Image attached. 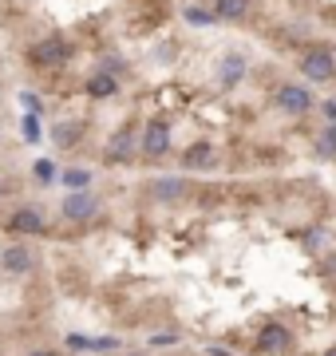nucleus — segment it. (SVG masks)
<instances>
[{
	"label": "nucleus",
	"mask_w": 336,
	"mask_h": 356,
	"mask_svg": "<svg viewBox=\"0 0 336 356\" xmlns=\"http://www.w3.org/2000/svg\"><path fill=\"white\" fill-rule=\"evenodd\" d=\"M277 107L289 115H305L312 107V91L301 88V83H281L277 88Z\"/></svg>",
	"instance_id": "1"
},
{
	"label": "nucleus",
	"mask_w": 336,
	"mask_h": 356,
	"mask_svg": "<svg viewBox=\"0 0 336 356\" xmlns=\"http://www.w3.org/2000/svg\"><path fill=\"white\" fill-rule=\"evenodd\" d=\"M301 72L309 79H333V72H336V60H333V51H309L305 60H301Z\"/></svg>",
	"instance_id": "2"
},
{
	"label": "nucleus",
	"mask_w": 336,
	"mask_h": 356,
	"mask_svg": "<svg viewBox=\"0 0 336 356\" xmlns=\"http://www.w3.org/2000/svg\"><path fill=\"white\" fill-rule=\"evenodd\" d=\"M142 151L146 154H155V159H162V154L170 151V131H167V123H146L142 127Z\"/></svg>",
	"instance_id": "3"
},
{
	"label": "nucleus",
	"mask_w": 336,
	"mask_h": 356,
	"mask_svg": "<svg viewBox=\"0 0 336 356\" xmlns=\"http://www.w3.org/2000/svg\"><path fill=\"white\" fill-rule=\"evenodd\" d=\"M32 60H36L40 67H60L67 60V44L64 40H44V44L32 48Z\"/></svg>",
	"instance_id": "4"
},
{
	"label": "nucleus",
	"mask_w": 336,
	"mask_h": 356,
	"mask_svg": "<svg viewBox=\"0 0 336 356\" xmlns=\"http://www.w3.org/2000/svg\"><path fill=\"white\" fill-rule=\"evenodd\" d=\"M0 261H4L8 273H28V269H32V254H28L24 245H4Z\"/></svg>",
	"instance_id": "5"
},
{
	"label": "nucleus",
	"mask_w": 336,
	"mask_h": 356,
	"mask_svg": "<svg viewBox=\"0 0 336 356\" xmlns=\"http://www.w3.org/2000/svg\"><path fill=\"white\" fill-rule=\"evenodd\" d=\"M12 229L16 234H44V218H40V210L24 206V210H16L12 214Z\"/></svg>",
	"instance_id": "6"
},
{
	"label": "nucleus",
	"mask_w": 336,
	"mask_h": 356,
	"mask_svg": "<svg viewBox=\"0 0 336 356\" xmlns=\"http://www.w3.org/2000/svg\"><path fill=\"white\" fill-rule=\"evenodd\" d=\"M242 76H246V56L230 51V56L221 60V88H237V79Z\"/></svg>",
	"instance_id": "7"
},
{
	"label": "nucleus",
	"mask_w": 336,
	"mask_h": 356,
	"mask_svg": "<svg viewBox=\"0 0 336 356\" xmlns=\"http://www.w3.org/2000/svg\"><path fill=\"white\" fill-rule=\"evenodd\" d=\"M258 344L265 353H281V348H289V329H285V325H265Z\"/></svg>",
	"instance_id": "8"
},
{
	"label": "nucleus",
	"mask_w": 336,
	"mask_h": 356,
	"mask_svg": "<svg viewBox=\"0 0 336 356\" xmlns=\"http://www.w3.org/2000/svg\"><path fill=\"white\" fill-rule=\"evenodd\" d=\"M246 13H249V0H218V4H214V16L226 20V24H237Z\"/></svg>",
	"instance_id": "9"
},
{
	"label": "nucleus",
	"mask_w": 336,
	"mask_h": 356,
	"mask_svg": "<svg viewBox=\"0 0 336 356\" xmlns=\"http://www.w3.org/2000/svg\"><path fill=\"white\" fill-rule=\"evenodd\" d=\"M214 163V147L210 143H198V147H190V151L182 154V166L186 170H202V166H210Z\"/></svg>",
	"instance_id": "10"
},
{
	"label": "nucleus",
	"mask_w": 336,
	"mask_h": 356,
	"mask_svg": "<svg viewBox=\"0 0 336 356\" xmlns=\"http://www.w3.org/2000/svg\"><path fill=\"white\" fill-rule=\"evenodd\" d=\"M131 147H135V131H131V127L115 131V135H111V143H107V159H127Z\"/></svg>",
	"instance_id": "11"
},
{
	"label": "nucleus",
	"mask_w": 336,
	"mask_h": 356,
	"mask_svg": "<svg viewBox=\"0 0 336 356\" xmlns=\"http://www.w3.org/2000/svg\"><path fill=\"white\" fill-rule=\"evenodd\" d=\"M64 214L67 218H91L95 214V198H91V194H72L64 202Z\"/></svg>",
	"instance_id": "12"
},
{
	"label": "nucleus",
	"mask_w": 336,
	"mask_h": 356,
	"mask_svg": "<svg viewBox=\"0 0 336 356\" xmlns=\"http://www.w3.org/2000/svg\"><path fill=\"white\" fill-rule=\"evenodd\" d=\"M151 194H155L158 202H174V198H178L182 194V178H155V186H151Z\"/></svg>",
	"instance_id": "13"
},
{
	"label": "nucleus",
	"mask_w": 336,
	"mask_h": 356,
	"mask_svg": "<svg viewBox=\"0 0 336 356\" xmlns=\"http://www.w3.org/2000/svg\"><path fill=\"white\" fill-rule=\"evenodd\" d=\"M87 91L95 95V99H107V95H115V91H119V83H115V76H107V72H99V76H91Z\"/></svg>",
	"instance_id": "14"
},
{
	"label": "nucleus",
	"mask_w": 336,
	"mask_h": 356,
	"mask_svg": "<svg viewBox=\"0 0 336 356\" xmlns=\"http://www.w3.org/2000/svg\"><path fill=\"white\" fill-rule=\"evenodd\" d=\"M182 16H186V20H190L194 28H206V24H214V20H218L214 13H206V8H194V4H190V8H186Z\"/></svg>",
	"instance_id": "15"
},
{
	"label": "nucleus",
	"mask_w": 336,
	"mask_h": 356,
	"mask_svg": "<svg viewBox=\"0 0 336 356\" xmlns=\"http://www.w3.org/2000/svg\"><path fill=\"white\" fill-rule=\"evenodd\" d=\"M64 182L72 186V191H83L91 182V170H64Z\"/></svg>",
	"instance_id": "16"
},
{
	"label": "nucleus",
	"mask_w": 336,
	"mask_h": 356,
	"mask_svg": "<svg viewBox=\"0 0 336 356\" xmlns=\"http://www.w3.org/2000/svg\"><path fill=\"white\" fill-rule=\"evenodd\" d=\"M36 178H44V182H52V178H56V166L48 163V159H40V163H36Z\"/></svg>",
	"instance_id": "17"
},
{
	"label": "nucleus",
	"mask_w": 336,
	"mask_h": 356,
	"mask_svg": "<svg viewBox=\"0 0 336 356\" xmlns=\"http://www.w3.org/2000/svg\"><path fill=\"white\" fill-rule=\"evenodd\" d=\"M317 147H321V154H336V131L321 135V143H317Z\"/></svg>",
	"instance_id": "18"
},
{
	"label": "nucleus",
	"mask_w": 336,
	"mask_h": 356,
	"mask_svg": "<svg viewBox=\"0 0 336 356\" xmlns=\"http://www.w3.org/2000/svg\"><path fill=\"white\" fill-rule=\"evenodd\" d=\"M24 135H28V139H40V123H36V115H28V119H24Z\"/></svg>",
	"instance_id": "19"
},
{
	"label": "nucleus",
	"mask_w": 336,
	"mask_h": 356,
	"mask_svg": "<svg viewBox=\"0 0 336 356\" xmlns=\"http://www.w3.org/2000/svg\"><path fill=\"white\" fill-rule=\"evenodd\" d=\"M321 242H324V234H321V229H312V234H309V250H321Z\"/></svg>",
	"instance_id": "20"
},
{
	"label": "nucleus",
	"mask_w": 336,
	"mask_h": 356,
	"mask_svg": "<svg viewBox=\"0 0 336 356\" xmlns=\"http://www.w3.org/2000/svg\"><path fill=\"white\" fill-rule=\"evenodd\" d=\"M72 135H76V127H60V131H56V139H60V143H72Z\"/></svg>",
	"instance_id": "21"
},
{
	"label": "nucleus",
	"mask_w": 336,
	"mask_h": 356,
	"mask_svg": "<svg viewBox=\"0 0 336 356\" xmlns=\"http://www.w3.org/2000/svg\"><path fill=\"white\" fill-rule=\"evenodd\" d=\"M32 356H56V353H32Z\"/></svg>",
	"instance_id": "22"
},
{
	"label": "nucleus",
	"mask_w": 336,
	"mask_h": 356,
	"mask_svg": "<svg viewBox=\"0 0 336 356\" xmlns=\"http://www.w3.org/2000/svg\"><path fill=\"white\" fill-rule=\"evenodd\" d=\"M324 356H336V348H328V353H324Z\"/></svg>",
	"instance_id": "23"
},
{
	"label": "nucleus",
	"mask_w": 336,
	"mask_h": 356,
	"mask_svg": "<svg viewBox=\"0 0 336 356\" xmlns=\"http://www.w3.org/2000/svg\"><path fill=\"white\" fill-rule=\"evenodd\" d=\"M333 269H336V257H333Z\"/></svg>",
	"instance_id": "24"
}]
</instances>
